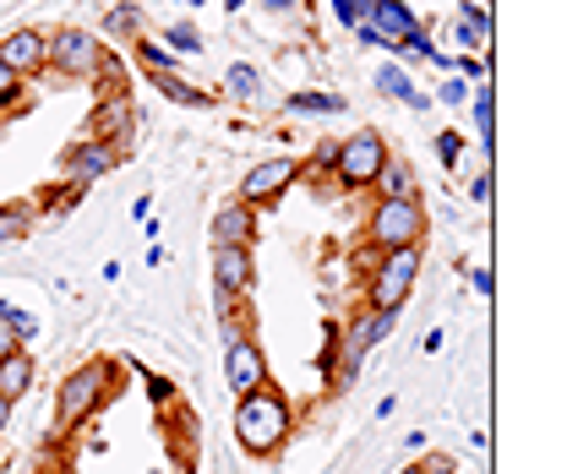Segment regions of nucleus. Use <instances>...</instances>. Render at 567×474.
Returning <instances> with one entry per match:
<instances>
[{
	"instance_id": "obj_1",
	"label": "nucleus",
	"mask_w": 567,
	"mask_h": 474,
	"mask_svg": "<svg viewBox=\"0 0 567 474\" xmlns=\"http://www.w3.org/2000/svg\"><path fill=\"white\" fill-rule=\"evenodd\" d=\"M295 431V409L284 399L279 388H257L246 399H235V442L251 453V458H274Z\"/></svg>"
},
{
	"instance_id": "obj_2",
	"label": "nucleus",
	"mask_w": 567,
	"mask_h": 474,
	"mask_svg": "<svg viewBox=\"0 0 567 474\" xmlns=\"http://www.w3.org/2000/svg\"><path fill=\"white\" fill-rule=\"evenodd\" d=\"M115 393H121V388H115V365H110V360H82L66 382H61V393H55V431L87 425Z\"/></svg>"
},
{
	"instance_id": "obj_3",
	"label": "nucleus",
	"mask_w": 567,
	"mask_h": 474,
	"mask_svg": "<svg viewBox=\"0 0 567 474\" xmlns=\"http://www.w3.org/2000/svg\"><path fill=\"white\" fill-rule=\"evenodd\" d=\"M415 278H421V246H410V251H382V257L371 262L365 306H371V311H404V300L415 295Z\"/></svg>"
},
{
	"instance_id": "obj_4",
	"label": "nucleus",
	"mask_w": 567,
	"mask_h": 474,
	"mask_svg": "<svg viewBox=\"0 0 567 474\" xmlns=\"http://www.w3.org/2000/svg\"><path fill=\"white\" fill-rule=\"evenodd\" d=\"M388 158H393V153H388V136L382 132H350L333 147L328 169H333V181H339L344 192H371V181H377V169H382Z\"/></svg>"
},
{
	"instance_id": "obj_5",
	"label": "nucleus",
	"mask_w": 567,
	"mask_h": 474,
	"mask_svg": "<svg viewBox=\"0 0 567 474\" xmlns=\"http://www.w3.org/2000/svg\"><path fill=\"white\" fill-rule=\"evenodd\" d=\"M421 235H425L421 197H404V203H377V207H371V224H365V240H371V251H410V246H421Z\"/></svg>"
},
{
	"instance_id": "obj_6",
	"label": "nucleus",
	"mask_w": 567,
	"mask_h": 474,
	"mask_svg": "<svg viewBox=\"0 0 567 474\" xmlns=\"http://www.w3.org/2000/svg\"><path fill=\"white\" fill-rule=\"evenodd\" d=\"M104 61V39L87 33V28H55L44 33V71H61V76H93Z\"/></svg>"
},
{
	"instance_id": "obj_7",
	"label": "nucleus",
	"mask_w": 567,
	"mask_h": 474,
	"mask_svg": "<svg viewBox=\"0 0 567 474\" xmlns=\"http://www.w3.org/2000/svg\"><path fill=\"white\" fill-rule=\"evenodd\" d=\"M350 33L360 44H371V50H399V44H410V39L421 33V17H415L404 0H377L371 22H360Z\"/></svg>"
},
{
	"instance_id": "obj_8",
	"label": "nucleus",
	"mask_w": 567,
	"mask_h": 474,
	"mask_svg": "<svg viewBox=\"0 0 567 474\" xmlns=\"http://www.w3.org/2000/svg\"><path fill=\"white\" fill-rule=\"evenodd\" d=\"M224 382H229V393H235V399H246V393L268 388V354H262V343L246 339V333L224 339Z\"/></svg>"
},
{
	"instance_id": "obj_9",
	"label": "nucleus",
	"mask_w": 567,
	"mask_h": 474,
	"mask_svg": "<svg viewBox=\"0 0 567 474\" xmlns=\"http://www.w3.org/2000/svg\"><path fill=\"white\" fill-rule=\"evenodd\" d=\"M300 169H306V164H300V158H289V153H284V158H262L257 169H246V175H240V197H235V203H246V207L279 203L284 192L300 181Z\"/></svg>"
},
{
	"instance_id": "obj_10",
	"label": "nucleus",
	"mask_w": 567,
	"mask_h": 474,
	"mask_svg": "<svg viewBox=\"0 0 567 474\" xmlns=\"http://www.w3.org/2000/svg\"><path fill=\"white\" fill-rule=\"evenodd\" d=\"M115 169H121V147L93 142V136L71 142L66 153H61V175H66L76 192H82V186H93V181H104V175H115Z\"/></svg>"
},
{
	"instance_id": "obj_11",
	"label": "nucleus",
	"mask_w": 567,
	"mask_h": 474,
	"mask_svg": "<svg viewBox=\"0 0 567 474\" xmlns=\"http://www.w3.org/2000/svg\"><path fill=\"white\" fill-rule=\"evenodd\" d=\"M132 132H137V110H132V99H126V93H104L99 110L87 115V136H93V142H110V147L126 153Z\"/></svg>"
},
{
	"instance_id": "obj_12",
	"label": "nucleus",
	"mask_w": 567,
	"mask_h": 474,
	"mask_svg": "<svg viewBox=\"0 0 567 474\" xmlns=\"http://www.w3.org/2000/svg\"><path fill=\"white\" fill-rule=\"evenodd\" d=\"M251 284H257V262H251L246 246H218V251H213V289H218V295L240 300Z\"/></svg>"
},
{
	"instance_id": "obj_13",
	"label": "nucleus",
	"mask_w": 567,
	"mask_h": 474,
	"mask_svg": "<svg viewBox=\"0 0 567 474\" xmlns=\"http://www.w3.org/2000/svg\"><path fill=\"white\" fill-rule=\"evenodd\" d=\"M208 235H213V251H218V246H246V251H251V240H257V207L224 203L213 213Z\"/></svg>"
},
{
	"instance_id": "obj_14",
	"label": "nucleus",
	"mask_w": 567,
	"mask_h": 474,
	"mask_svg": "<svg viewBox=\"0 0 567 474\" xmlns=\"http://www.w3.org/2000/svg\"><path fill=\"white\" fill-rule=\"evenodd\" d=\"M0 61L17 71L22 82L39 76V71H44V33H39V28H17V33H6V39H0Z\"/></svg>"
},
{
	"instance_id": "obj_15",
	"label": "nucleus",
	"mask_w": 567,
	"mask_h": 474,
	"mask_svg": "<svg viewBox=\"0 0 567 474\" xmlns=\"http://www.w3.org/2000/svg\"><path fill=\"white\" fill-rule=\"evenodd\" d=\"M371 192H377V203H404V197H421V186H415V164H410V158H388V164L377 169Z\"/></svg>"
},
{
	"instance_id": "obj_16",
	"label": "nucleus",
	"mask_w": 567,
	"mask_h": 474,
	"mask_svg": "<svg viewBox=\"0 0 567 474\" xmlns=\"http://www.w3.org/2000/svg\"><path fill=\"white\" fill-rule=\"evenodd\" d=\"M147 76H153V87H158L169 104H181V110H213V93H208V87L186 82L181 71H147Z\"/></svg>"
},
{
	"instance_id": "obj_17",
	"label": "nucleus",
	"mask_w": 567,
	"mask_h": 474,
	"mask_svg": "<svg viewBox=\"0 0 567 474\" xmlns=\"http://www.w3.org/2000/svg\"><path fill=\"white\" fill-rule=\"evenodd\" d=\"M28 388H33V354H28V349L0 354V399H6V404H17Z\"/></svg>"
},
{
	"instance_id": "obj_18",
	"label": "nucleus",
	"mask_w": 567,
	"mask_h": 474,
	"mask_svg": "<svg viewBox=\"0 0 567 474\" xmlns=\"http://www.w3.org/2000/svg\"><path fill=\"white\" fill-rule=\"evenodd\" d=\"M377 87H382L388 99H399V104H410V110H425V104H431V99H425L421 87L410 82V71H404V66H382V71H377Z\"/></svg>"
},
{
	"instance_id": "obj_19",
	"label": "nucleus",
	"mask_w": 567,
	"mask_h": 474,
	"mask_svg": "<svg viewBox=\"0 0 567 474\" xmlns=\"http://www.w3.org/2000/svg\"><path fill=\"white\" fill-rule=\"evenodd\" d=\"M284 110H289V115H344L350 99H344V93H289Z\"/></svg>"
},
{
	"instance_id": "obj_20",
	"label": "nucleus",
	"mask_w": 567,
	"mask_h": 474,
	"mask_svg": "<svg viewBox=\"0 0 567 474\" xmlns=\"http://www.w3.org/2000/svg\"><path fill=\"white\" fill-rule=\"evenodd\" d=\"M33 218H39V203H6L0 207V246L28 240V235H33Z\"/></svg>"
},
{
	"instance_id": "obj_21",
	"label": "nucleus",
	"mask_w": 567,
	"mask_h": 474,
	"mask_svg": "<svg viewBox=\"0 0 567 474\" xmlns=\"http://www.w3.org/2000/svg\"><path fill=\"white\" fill-rule=\"evenodd\" d=\"M470 99H475V136H481V147H486V153H492V126H496V110H492V82H481V87H475V93H470Z\"/></svg>"
},
{
	"instance_id": "obj_22",
	"label": "nucleus",
	"mask_w": 567,
	"mask_h": 474,
	"mask_svg": "<svg viewBox=\"0 0 567 474\" xmlns=\"http://www.w3.org/2000/svg\"><path fill=\"white\" fill-rule=\"evenodd\" d=\"M224 93H229V99H257V93H262V82H257V66L235 61V66L224 71Z\"/></svg>"
},
{
	"instance_id": "obj_23",
	"label": "nucleus",
	"mask_w": 567,
	"mask_h": 474,
	"mask_svg": "<svg viewBox=\"0 0 567 474\" xmlns=\"http://www.w3.org/2000/svg\"><path fill=\"white\" fill-rule=\"evenodd\" d=\"M93 87H99V93H126V66H121L115 50H104V61L93 71Z\"/></svg>"
},
{
	"instance_id": "obj_24",
	"label": "nucleus",
	"mask_w": 567,
	"mask_h": 474,
	"mask_svg": "<svg viewBox=\"0 0 567 474\" xmlns=\"http://www.w3.org/2000/svg\"><path fill=\"white\" fill-rule=\"evenodd\" d=\"M104 28H110V39H142V11L126 0V6H115V11H110V22H104Z\"/></svg>"
},
{
	"instance_id": "obj_25",
	"label": "nucleus",
	"mask_w": 567,
	"mask_h": 474,
	"mask_svg": "<svg viewBox=\"0 0 567 474\" xmlns=\"http://www.w3.org/2000/svg\"><path fill=\"white\" fill-rule=\"evenodd\" d=\"M164 39H169V44H164L169 55H203V33H197L192 22H175V28H169Z\"/></svg>"
},
{
	"instance_id": "obj_26",
	"label": "nucleus",
	"mask_w": 567,
	"mask_h": 474,
	"mask_svg": "<svg viewBox=\"0 0 567 474\" xmlns=\"http://www.w3.org/2000/svg\"><path fill=\"white\" fill-rule=\"evenodd\" d=\"M333 6V17L344 22V28H360V22H371V11H377V0H328Z\"/></svg>"
},
{
	"instance_id": "obj_27",
	"label": "nucleus",
	"mask_w": 567,
	"mask_h": 474,
	"mask_svg": "<svg viewBox=\"0 0 567 474\" xmlns=\"http://www.w3.org/2000/svg\"><path fill=\"white\" fill-rule=\"evenodd\" d=\"M137 61L147 71H175V55H169L158 39H137Z\"/></svg>"
},
{
	"instance_id": "obj_28",
	"label": "nucleus",
	"mask_w": 567,
	"mask_h": 474,
	"mask_svg": "<svg viewBox=\"0 0 567 474\" xmlns=\"http://www.w3.org/2000/svg\"><path fill=\"white\" fill-rule=\"evenodd\" d=\"M0 322H6V328L17 333V343H28L33 333H39V322H33L28 311H17V306H0Z\"/></svg>"
},
{
	"instance_id": "obj_29",
	"label": "nucleus",
	"mask_w": 567,
	"mask_h": 474,
	"mask_svg": "<svg viewBox=\"0 0 567 474\" xmlns=\"http://www.w3.org/2000/svg\"><path fill=\"white\" fill-rule=\"evenodd\" d=\"M132 365H137V360H132ZM137 377L147 382V399H153V404H169V399H175V382H169V377H153L147 365H137Z\"/></svg>"
},
{
	"instance_id": "obj_30",
	"label": "nucleus",
	"mask_w": 567,
	"mask_h": 474,
	"mask_svg": "<svg viewBox=\"0 0 567 474\" xmlns=\"http://www.w3.org/2000/svg\"><path fill=\"white\" fill-rule=\"evenodd\" d=\"M442 66H453L458 76H470V82H486V61L481 55H442Z\"/></svg>"
},
{
	"instance_id": "obj_31",
	"label": "nucleus",
	"mask_w": 567,
	"mask_h": 474,
	"mask_svg": "<svg viewBox=\"0 0 567 474\" xmlns=\"http://www.w3.org/2000/svg\"><path fill=\"white\" fill-rule=\"evenodd\" d=\"M458 153H464V136H458V132H442V136H436V158H442L447 169H458Z\"/></svg>"
},
{
	"instance_id": "obj_32",
	"label": "nucleus",
	"mask_w": 567,
	"mask_h": 474,
	"mask_svg": "<svg viewBox=\"0 0 567 474\" xmlns=\"http://www.w3.org/2000/svg\"><path fill=\"white\" fill-rule=\"evenodd\" d=\"M486 39H492V33H481V28H470V22L453 17V44H458V50H481Z\"/></svg>"
},
{
	"instance_id": "obj_33",
	"label": "nucleus",
	"mask_w": 567,
	"mask_h": 474,
	"mask_svg": "<svg viewBox=\"0 0 567 474\" xmlns=\"http://www.w3.org/2000/svg\"><path fill=\"white\" fill-rule=\"evenodd\" d=\"M17 99H22V76L0 61V110H6V104H17Z\"/></svg>"
},
{
	"instance_id": "obj_34",
	"label": "nucleus",
	"mask_w": 567,
	"mask_h": 474,
	"mask_svg": "<svg viewBox=\"0 0 567 474\" xmlns=\"http://www.w3.org/2000/svg\"><path fill=\"white\" fill-rule=\"evenodd\" d=\"M436 99H442L447 110H458V104L470 99V82H458V76H453V82H442V87H436Z\"/></svg>"
},
{
	"instance_id": "obj_35",
	"label": "nucleus",
	"mask_w": 567,
	"mask_h": 474,
	"mask_svg": "<svg viewBox=\"0 0 567 474\" xmlns=\"http://www.w3.org/2000/svg\"><path fill=\"white\" fill-rule=\"evenodd\" d=\"M470 197H475V203H492V169H481V175L470 181Z\"/></svg>"
},
{
	"instance_id": "obj_36",
	"label": "nucleus",
	"mask_w": 567,
	"mask_h": 474,
	"mask_svg": "<svg viewBox=\"0 0 567 474\" xmlns=\"http://www.w3.org/2000/svg\"><path fill=\"white\" fill-rule=\"evenodd\" d=\"M421 470L425 474H458V470H453V458H425Z\"/></svg>"
},
{
	"instance_id": "obj_37",
	"label": "nucleus",
	"mask_w": 567,
	"mask_h": 474,
	"mask_svg": "<svg viewBox=\"0 0 567 474\" xmlns=\"http://www.w3.org/2000/svg\"><path fill=\"white\" fill-rule=\"evenodd\" d=\"M164 262H169V251H164V246L153 240V246H147V268H164Z\"/></svg>"
},
{
	"instance_id": "obj_38",
	"label": "nucleus",
	"mask_w": 567,
	"mask_h": 474,
	"mask_svg": "<svg viewBox=\"0 0 567 474\" xmlns=\"http://www.w3.org/2000/svg\"><path fill=\"white\" fill-rule=\"evenodd\" d=\"M442 343H447V333H442V328H431V333H425V343H421V349H425V354H436Z\"/></svg>"
},
{
	"instance_id": "obj_39",
	"label": "nucleus",
	"mask_w": 567,
	"mask_h": 474,
	"mask_svg": "<svg viewBox=\"0 0 567 474\" xmlns=\"http://www.w3.org/2000/svg\"><path fill=\"white\" fill-rule=\"evenodd\" d=\"M470 284H475L481 295H492V272H486V268H475V272H470Z\"/></svg>"
},
{
	"instance_id": "obj_40",
	"label": "nucleus",
	"mask_w": 567,
	"mask_h": 474,
	"mask_svg": "<svg viewBox=\"0 0 567 474\" xmlns=\"http://www.w3.org/2000/svg\"><path fill=\"white\" fill-rule=\"evenodd\" d=\"M11 349H22V343H17V333H11V328L0 322V354H11Z\"/></svg>"
},
{
	"instance_id": "obj_41",
	"label": "nucleus",
	"mask_w": 567,
	"mask_h": 474,
	"mask_svg": "<svg viewBox=\"0 0 567 474\" xmlns=\"http://www.w3.org/2000/svg\"><path fill=\"white\" fill-rule=\"evenodd\" d=\"M6 420H11V404H6V399H0V431H6Z\"/></svg>"
},
{
	"instance_id": "obj_42",
	"label": "nucleus",
	"mask_w": 567,
	"mask_h": 474,
	"mask_svg": "<svg viewBox=\"0 0 567 474\" xmlns=\"http://www.w3.org/2000/svg\"><path fill=\"white\" fill-rule=\"evenodd\" d=\"M393 474H425V470L421 464H404V470H393Z\"/></svg>"
},
{
	"instance_id": "obj_43",
	"label": "nucleus",
	"mask_w": 567,
	"mask_h": 474,
	"mask_svg": "<svg viewBox=\"0 0 567 474\" xmlns=\"http://www.w3.org/2000/svg\"><path fill=\"white\" fill-rule=\"evenodd\" d=\"M268 6H274V11H289V6H295V0H268Z\"/></svg>"
},
{
	"instance_id": "obj_44",
	"label": "nucleus",
	"mask_w": 567,
	"mask_h": 474,
	"mask_svg": "<svg viewBox=\"0 0 567 474\" xmlns=\"http://www.w3.org/2000/svg\"><path fill=\"white\" fill-rule=\"evenodd\" d=\"M224 6H229V11H240V6H246V0H224Z\"/></svg>"
},
{
	"instance_id": "obj_45",
	"label": "nucleus",
	"mask_w": 567,
	"mask_h": 474,
	"mask_svg": "<svg viewBox=\"0 0 567 474\" xmlns=\"http://www.w3.org/2000/svg\"><path fill=\"white\" fill-rule=\"evenodd\" d=\"M181 6H203V0H181Z\"/></svg>"
},
{
	"instance_id": "obj_46",
	"label": "nucleus",
	"mask_w": 567,
	"mask_h": 474,
	"mask_svg": "<svg viewBox=\"0 0 567 474\" xmlns=\"http://www.w3.org/2000/svg\"><path fill=\"white\" fill-rule=\"evenodd\" d=\"M164 474H181V470H164Z\"/></svg>"
}]
</instances>
